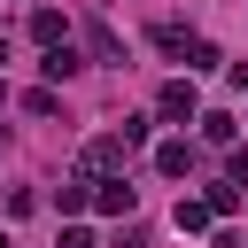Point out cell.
<instances>
[{"label": "cell", "mask_w": 248, "mask_h": 248, "mask_svg": "<svg viewBox=\"0 0 248 248\" xmlns=\"http://www.w3.org/2000/svg\"><path fill=\"white\" fill-rule=\"evenodd\" d=\"M78 70H85V62H78V46H46V78H54V85H62V78H78Z\"/></svg>", "instance_id": "obj_7"}, {"label": "cell", "mask_w": 248, "mask_h": 248, "mask_svg": "<svg viewBox=\"0 0 248 248\" xmlns=\"http://www.w3.org/2000/svg\"><path fill=\"white\" fill-rule=\"evenodd\" d=\"M93 62H124V39H116L108 23H93Z\"/></svg>", "instance_id": "obj_8"}, {"label": "cell", "mask_w": 248, "mask_h": 248, "mask_svg": "<svg viewBox=\"0 0 248 248\" xmlns=\"http://www.w3.org/2000/svg\"><path fill=\"white\" fill-rule=\"evenodd\" d=\"M155 170H163V178H186V170H194V147H186V140H163V147H155Z\"/></svg>", "instance_id": "obj_4"}, {"label": "cell", "mask_w": 248, "mask_h": 248, "mask_svg": "<svg viewBox=\"0 0 248 248\" xmlns=\"http://www.w3.org/2000/svg\"><path fill=\"white\" fill-rule=\"evenodd\" d=\"M124 155H132V140H124V132H108V140H93V147H85V170H93V178H116V170H124Z\"/></svg>", "instance_id": "obj_1"}, {"label": "cell", "mask_w": 248, "mask_h": 248, "mask_svg": "<svg viewBox=\"0 0 248 248\" xmlns=\"http://www.w3.org/2000/svg\"><path fill=\"white\" fill-rule=\"evenodd\" d=\"M194 108H202V101H194V78H170V85L155 93V116H170V124H186Z\"/></svg>", "instance_id": "obj_2"}, {"label": "cell", "mask_w": 248, "mask_h": 248, "mask_svg": "<svg viewBox=\"0 0 248 248\" xmlns=\"http://www.w3.org/2000/svg\"><path fill=\"white\" fill-rule=\"evenodd\" d=\"M232 186H240V194H248V155H232Z\"/></svg>", "instance_id": "obj_12"}, {"label": "cell", "mask_w": 248, "mask_h": 248, "mask_svg": "<svg viewBox=\"0 0 248 248\" xmlns=\"http://www.w3.org/2000/svg\"><path fill=\"white\" fill-rule=\"evenodd\" d=\"M93 209H101V217H132V186H124V178H101V186H93Z\"/></svg>", "instance_id": "obj_3"}, {"label": "cell", "mask_w": 248, "mask_h": 248, "mask_svg": "<svg viewBox=\"0 0 248 248\" xmlns=\"http://www.w3.org/2000/svg\"><path fill=\"white\" fill-rule=\"evenodd\" d=\"M54 202H62V217H78V209L93 202V178H62V186H54Z\"/></svg>", "instance_id": "obj_5"}, {"label": "cell", "mask_w": 248, "mask_h": 248, "mask_svg": "<svg viewBox=\"0 0 248 248\" xmlns=\"http://www.w3.org/2000/svg\"><path fill=\"white\" fill-rule=\"evenodd\" d=\"M0 62H8V39H0Z\"/></svg>", "instance_id": "obj_13"}, {"label": "cell", "mask_w": 248, "mask_h": 248, "mask_svg": "<svg viewBox=\"0 0 248 248\" xmlns=\"http://www.w3.org/2000/svg\"><path fill=\"white\" fill-rule=\"evenodd\" d=\"M31 39H46V46H70V31H62V16H54V8H39V16H31Z\"/></svg>", "instance_id": "obj_6"}, {"label": "cell", "mask_w": 248, "mask_h": 248, "mask_svg": "<svg viewBox=\"0 0 248 248\" xmlns=\"http://www.w3.org/2000/svg\"><path fill=\"white\" fill-rule=\"evenodd\" d=\"M209 62H217V46H209V39L194 31V39H186V70H209Z\"/></svg>", "instance_id": "obj_10"}, {"label": "cell", "mask_w": 248, "mask_h": 248, "mask_svg": "<svg viewBox=\"0 0 248 248\" xmlns=\"http://www.w3.org/2000/svg\"><path fill=\"white\" fill-rule=\"evenodd\" d=\"M209 217H217V209H209V202H178V232H202V225H209Z\"/></svg>", "instance_id": "obj_9"}, {"label": "cell", "mask_w": 248, "mask_h": 248, "mask_svg": "<svg viewBox=\"0 0 248 248\" xmlns=\"http://www.w3.org/2000/svg\"><path fill=\"white\" fill-rule=\"evenodd\" d=\"M62 248H93V232H78V225H70V232H62Z\"/></svg>", "instance_id": "obj_11"}]
</instances>
